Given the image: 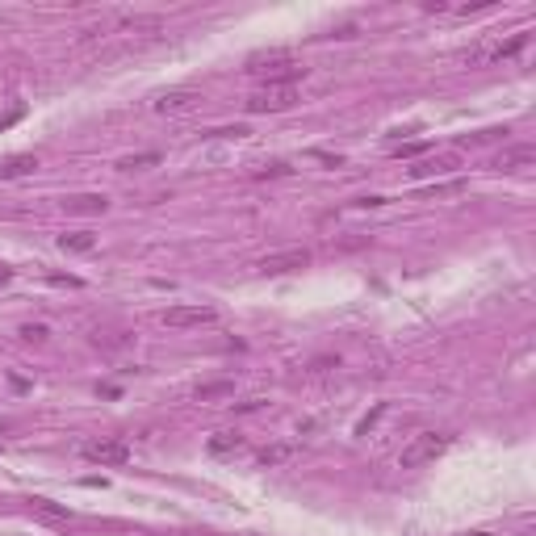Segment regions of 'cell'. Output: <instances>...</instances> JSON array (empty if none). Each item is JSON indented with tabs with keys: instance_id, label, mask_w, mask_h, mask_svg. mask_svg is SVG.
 Returning <instances> with one entry per match:
<instances>
[{
	"instance_id": "cell-11",
	"label": "cell",
	"mask_w": 536,
	"mask_h": 536,
	"mask_svg": "<svg viewBox=\"0 0 536 536\" xmlns=\"http://www.w3.org/2000/svg\"><path fill=\"white\" fill-rule=\"evenodd\" d=\"M528 164H536L533 147H512V151L495 155V168H499V172H520V168H528Z\"/></svg>"
},
{
	"instance_id": "cell-25",
	"label": "cell",
	"mask_w": 536,
	"mask_h": 536,
	"mask_svg": "<svg viewBox=\"0 0 536 536\" xmlns=\"http://www.w3.org/2000/svg\"><path fill=\"white\" fill-rule=\"evenodd\" d=\"M289 172H294L289 164H268V168H260L256 176H289Z\"/></svg>"
},
{
	"instance_id": "cell-19",
	"label": "cell",
	"mask_w": 536,
	"mask_h": 536,
	"mask_svg": "<svg viewBox=\"0 0 536 536\" xmlns=\"http://www.w3.org/2000/svg\"><path fill=\"white\" fill-rule=\"evenodd\" d=\"M507 130H478V134H465L461 138V147H482V143H495V138H503Z\"/></svg>"
},
{
	"instance_id": "cell-13",
	"label": "cell",
	"mask_w": 536,
	"mask_h": 536,
	"mask_svg": "<svg viewBox=\"0 0 536 536\" xmlns=\"http://www.w3.org/2000/svg\"><path fill=\"white\" fill-rule=\"evenodd\" d=\"M38 168V155H13L0 164V180H17V176H29Z\"/></svg>"
},
{
	"instance_id": "cell-29",
	"label": "cell",
	"mask_w": 536,
	"mask_h": 536,
	"mask_svg": "<svg viewBox=\"0 0 536 536\" xmlns=\"http://www.w3.org/2000/svg\"><path fill=\"white\" fill-rule=\"evenodd\" d=\"M4 281H13V268H0V285H4Z\"/></svg>"
},
{
	"instance_id": "cell-9",
	"label": "cell",
	"mask_w": 536,
	"mask_h": 536,
	"mask_svg": "<svg viewBox=\"0 0 536 536\" xmlns=\"http://www.w3.org/2000/svg\"><path fill=\"white\" fill-rule=\"evenodd\" d=\"M457 164H461L457 155H423V159H415L411 176H415V180H428V176H444V172H453Z\"/></svg>"
},
{
	"instance_id": "cell-3",
	"label": "cell",
	"mask_w": 536,
	"mask_h": 536,
	"mask_svg": "<svg viewBox=\"0 0 536 536\" xmlns=\"http://www.w3.org/2000/svg\"><path fill=\"white\" fill-rule=\"evenodd\" d=\"M449 440H453V436H444V432H419V436H411V444H403L398 465H403V470H419V465L436 461V457L449 449Z\"/></svg>"
},
{
	"instance_id": "cell-28",
	"label": "cell",
	"mask_w": 536,
	"mask_h": 536,
	"mask_svg": "<svg viewBox=\"0 0 536 536\" xmlns=\"http://www.w3.org/2000/svg\"><path fill=\"white\" fill-rule=\"evenodd\" d=\"M17 122H21V109H13L8 117H0V130H8V126H17Z\"/></svg>"
},
{
	"instance_id": "cell-18",
	"label": "cell",
	"mask_w": 536,
	"mask_h": 536,
	"mask_svg": "<svg viewBox=\"0 0 536 536\" xmlns=\"http://www.w3.org/2000/svg\"><path fill=\"white\" fill-rule=\"evenodd\" d=\"M34 512H38V516H46V520H71V512H67V507H59V503H50V499H34Z\"/></svg>"
},
{
	"instance_id": "cell-16",
	"label": "cell",
	"mask_w": 536,
	"mask_h": 536,
	"mask_svg": "<svg viewBox=\"0 0 536 536\" xmlns=\"http://www.w3.org/2000/svg\"><path fill=\"white\" fill-rule=\"evenodd\" d=\"M155 164H159V151H138V155H122L117 172H143V168H155Z\"/></svg>"
},
{
	"instance_id": "cell-23",
	"label": "cell",
	"mask_w": 536,
	"mask_h": 536,
	"mask_svg": "<svg viewBox=\"0 0 536 536\" xmlns=\"http://www.w3.org/2000/svg\"><path fill=\"white\" fill-rule=\"evenodd\" d=\"M310 159H319L327 168H344V155H331V151H310Z\"/></svg>"
},
{
	"instance_id": "cell-12",
	"label": "cell",
	"mask_w": 536,
	"mask_h": 536,
	"mask_svg": "<svg viewBox=\"0 0 536 536\" xmlns=\"http://www.w3.org/2000/svg\"><path fill=\"white\" fill-rule=\"evenodd\" d=\"M197 403H218V398H235V382H201L193 390Z\"/></svg>"
},
{
	"instance_id": "cell-20",
	"label": "cell",
	"mask_w": 536,
	"mask_h": 536,
	"mask_svg": "<svg viewBox=\"0 0 536 536\" xmlns=\"http://www.w3.org/2000/svg\"><path fill=\"white\" fill-rule=\"evenodd\" d=\"M423 151H428V143H398L394 159H423Z\"/></svg>"
},
{
	"instance_id": "cell-10",
	"label": "cell",
	"mask_w": 536,
	"mask_h": 536,
	"mask_svg": "<svg viewBox=\"0 0 536 536\" xmlns=\"http://www.w3.org/2000/svg\"><path fill=\"white\" fill-rule=\"evenodd\" d=\"M63 210L67 214H105L109 210V197L105 193H75V197L63 201Z\"/></svg>"
},
{
	"instance_id": "cell-17",
	"label": "cell",
	"mask_w": 536,
	"mask_h": 536,
	"mask_svg": "<svg viewBox=\"0 0 536 536\" xmlns=\"http://www.w3.org/2000/svg\"><path fill=\"white\" fill-rule=\"evenodd\" d=\"M294 453H298L294 444H273V449H264V453H260L256 461H260V465H285V461H289Z\"/></svg>"
},
{
	"instance_id": "cell-1",
	"label": "cell",
	"mask_w": 536,
	"mask_h": 536,
	"mask_svg": "<svg viewBox=\"0 0 536 536\" xmlns=\"http://www.w3.org/2000/svg\"><path fill=\"white\" fill-rule=\"evenodd\" d=\"M247 75H256V80H264V84H298V80L306 75V67H302L289 50L273 46V50H256V55L247 59Z\"/></svg>"
},
{
	"instance_id": "cell-8",
	"label": "cell",
	"mask_w": 536,
	"mask_h": 536,
	"mask_svg": "<svg viewBox=\"0 0 536 536\" xmlns=\"http://www.w3.org/2000/svg\"><path fill=\"white\" fill-rule=\"evenodd\" d=\"M201 92L197 88H172V92H164L159 101H155V113H168V117H176V113H193V109H201Z\"/></svg>"
},
{
	"instance_id": "cell-14",
	"label": "cell",
	"mask_w": 536,
	"mask_h": 536,
	"mask_svg": "<svg viewBox=\"0 0 536 536\" xmlns=\"http://www.w3.org/2000/svg\"><path fill=\"white\" fill-rule=\"evenodd\" d=\"M59 247H63V252H80V256H84V252H92V247H96V235H92V231H67V235H59Z\"/></svg>"
},
{
	"instance_id": "cell-15",
	"label": "cell",
	"mask_w": 536,
	"mask_h": 536,
	"mask_svg": "<svg viewBox=\"0 0 536 536\" xmlns=\"http://www.w3.org/2000/svg\"><path fill=\"white\" fill-rule=\"evenodd\" d=\"M243 449V436L239 432H214L210 436V453L214 457H226V453H239Z\"/></svg>"
},
{
	"instance_id": "cell-26",
	"label": "cell",
	"mask_w": 536,
	"mask_h": 536,
	"mask_svg": "<svg viewBox=\"0 0 536 536\" xmlns=\"http://www.w3.org/2000/svg\"><path fill=\"white\" fill-rule=\"evenodd\" d=\"M231 407H235L239 415H252V411H260V407H264V398H247V403H231Z\"/></svg>"
},
{
	"instance_id": "cell-22",
	"label": "cell",
	"mask_w": 536,
	"mask_h": 536,
	"mask_svg": "<svg viewBox=\"0 0 536 536\" xmlns=\"http://www.w3.org/2000/svg\"><path fill=\"white\" fill-rule=\"evenodd\" d=\"M46 335H50V331H46L42 323H25V327H21V340H29V344H42Z\"/></svg>"
},
{
	"instance_id": "cell-7",
	"label": "cell",
	"mask_w": 536,
	"mask_h": 536,
	"mask_svg": "<svg viewBox=\"0 0 536 536\" xmlns=\"http://www.w3.org/2000/svg\"><path fill=\"white\" fill-rule=\"evenodd\" d=\"M80 453H84V461H92V465H126V461H130V444H126V440H88Z\"/></svg>"
},
{
	"instance_id": "cell-5",
	"label": "cell",
	"mask_w": 536,
	"mask_h": 536,
	"mask_svg": "<svg viewBox=\"0 0 536 536\" xmlns=\"http://www.w3.org/2000/svg\"><path fill=\"white\" fill-rule=\"evenodd\" d=\"M210 323H218V310H214V306H205V302L164 310V327H176V331H189V327H210Z\"/></svg>"
},
{
	"instance_id": "cell-24",
	"label": "cell",
	"mask_w": 536,
	"mask_h": 536,
	"mask_svg": "<svg viewBox=\"0 0 536 536\" xmlns=\"http://www.w3.org/2000/svg\"><path fill=\"white\" fill-rule=\"evenodd\" d=\"M382 411H386V407H373V411H369V419H361V428H356V436H369V428H373V423L382 419Z\"/></svg>"
},
{
	"instance_id": "cell-4",
	"label": "cell",
	"mask_w": 536,
	"mask_h": 536,
	"mask_svg": "<svg viewBox=\"0 0 536 536\" xmlns=\"http://www.w3.org/2000/svg\"><path fill=\"white\" fill-rule=\"evenodd\" d=\"M294 105H298V88L294 84H260L243 101L247 113H281V109H294Z\"/></svg>"
},
{
	"instance_id": "cell-27",
	"label": "cell",
	"mask_w": 536,
	"mask_h": 536,
	"mask_svg": "<svg viewBox=\"0 0 536 536\" xmlns=\"http://www.w3.org/2000/svg\"><path fill=\"white\" fill-rule=\"evenodd\" d=\"M50 281H55V285H71V289H80V277H63V273H55Z\"/></svg>"
},
{
	"instance_id": "cell-6",
	"label": "cell",
	"mask_w": 536,
	"mask_h": 536,
	"mask_svg": "<svg viewBox=\"0 0 536 536\" xmlns=\"http://www.w3.org/2000/svg\"><path fill=\"white\" fill-rule=\"evenodd\" d=\"M306 264H310V252L306 247H285V252H273V256L256 260V273L277 277V273H294V268H306Z\"/></svg>"
},
{
	"instance_id": "cell-30",
	"label": "cell",
	"mask_w": 536,
	"mask_h": 536,
	"mask_svg": "<svg viewBox=\"0 0 536 536\" xmlns=\"http://www.w3.org/2000/svg\"><path fill=\"white\" fill-rule=\"evenodd\" d=\"M470 536H491V533H470Z\"/></svg>"
},
{
	"instance_id": "cell-2",
	"label": "cell",
	"mask_w": 536,
	"mask_h": 536,
	"mask_svg": "<svg viewBox=\"0 0 536 536\" xmlns=\"http://www.w3.org/2000/svg\"><path fill=\"white\" fill-rule=\"evenodd\" d=\"M524 46H528V29L512 34L507 42H503V38H495V42H478V46H470V50L461 55V63H470V67H482V63H503V59L520 55Z\"/></svg>"
},
{
	"instance_id": "cell-21",
	"label": "cell",
	"mask_w": 536,
	"mask_h": 536,
	"mask_svg": "<svg viewBox=\"0 0 536 536\" xmlns=\"http://www.w3.org/2000/svg\"><path fill=\"white\" fill-rule=\"evenodd\" d=\"M164 25V17H126L122 21V29H159Z\"/></svg>"
}]
</instances>
